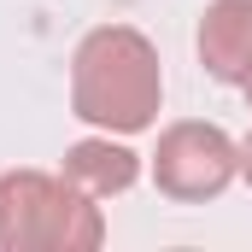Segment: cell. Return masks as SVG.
Returning <instances> with one entry per match:
<instances>
[{
  "label": "cell",
  "instance_id": "obj_1",
  "mask_svg": "<svg viewBox=\"0 0 252 252\" xmlns=\"http://www.w3.org/2000/svg\"><path fill=\"white\" fill-rule=\"evenodd\" d=\"M164 100V70L141 30L106 24L88 30L76 59H70V112L106 135H141L158 118Z\"/></svg>",
  "mask_w": 252,
  "mask_h": 252
},
{
  "label": "cell",
  "instance_id": "obj_2",
  "mask_svg": "<svg viewBox=\"0 0 252 252\" xmlns=\"http://www.w3.org/2000/svg\"><path fill=\"white\" fill-rule=\"evenodd\" d=\"M106 217L64 176L6 170L0 176V252H94Z\"/></svg>",
  "mask_w": 252,
  "mask_h": 252
},
{
  "label": "cell",
  "instance_id": "obj_5",
  "mask_svg": "<svg viewBox=\"0 0 252 252\" xmlns=\"http://www.w3.org/2000/svg\"><path fill=\"white\" fill-rule=\"evenodd\" d=\"M135 176H141V158L129 153L124 141H112V135L76 141L64 153V182H76L88 199H112V193L135 188Z\"/></svg>",
  "mask_w": 252,
  "mask_h": 252
},
{
  "label": "cell",
  "instance_id": "obj_7",
  "mask_svg": "<svg viewBox=\"0 0 252 252\" xmlns=\"http://www.w3.org/2000/svg\"><path fill=\"white\" fill-rule=\"evenodd\" d=\"M241 88H247V100H252V76H247V82H241Z\"/></svg>",
  "mask_w": 252,
  "mask_h": 252
},
{
  "label": "cell",
  "instance_id": "obj_4",
  "mask_svg": "<svg viewBox=\"0 0 252 252\" xmlns=\"http://www.w3.org/2000/svg\"><path fill=\"white\" fill-rule=\"evenodd\" d=\"M199 64L217 82H247L252 76V0H211L199 18Z\"/></svg>",
  "mask_w": 252,
  "mask_h": 252
},
{
  "label": "cell",
  "instance_id": "obj_3",
  "mask_svg": "<svg viewBox=\"0 0 252 252\" xmlns=\"http://www.w3.org/2000/svg\"><path fill=\"white\" fill-rule=\"evenodd\" d=\"M241 176V147L217 124H170L153 153V182L170 199H217Z\"/></svg>",
  "mask_w": 252,
  "mask_h": 252
},
{
  "label": "cell",
  "instance_id": "obj_6",
  "mask_svg": "<svg viewBox=\"0 0 252 252\" xmlns=\"http://www.w3.org/2000/svg\"><path fill=\"white\" fill-rule=\"evenodd\" d=\"M241 176H247V188H252V135L241 141Z\"/></svg>",
  "mask_w": 252,
  "mask_h": 252
}]
</instances>
